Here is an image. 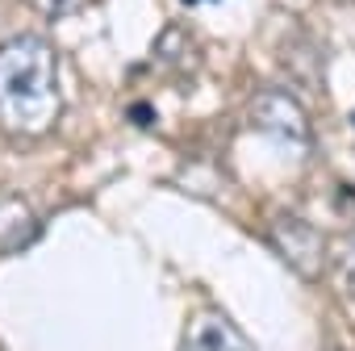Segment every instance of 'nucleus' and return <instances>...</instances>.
Masks as SVG:
<instances>
[{
  "label": "nucleus",
  "instance_id": "6",
  "mask_svg": "<svg viewBox=\"0 0 355 351\" xmlns=\"http://www.w3.org/2000/svg\"><path fill=\"white\" fill-rule=\"evenodd\" d=\"M30 9H38V13H46V17H63V13H71L80 0H26Z\"/></svg>",
  "mask_w": 355,
  "mask_h": 351
},
{
  "label": "nucleus",
  "instance_id": "4",
  "mask_svg": "<svg viewBox=\"0 0 355 351\" xmlns=\"http://www.w3.org/2000/svg\"><path fill=\"white\" fill-rule=\"evenodd\" d=\"M34 234H38V218L30 201L17 193H0V251H21L26 243H34Z\"/></svg>",
  "mask_w": 355,
  "mask_h": 351
},
{
  "label": "nucleus",
  "instance_id": "1",
  "mask_svg": "<svg viewBox=\"0 0 355 351\" xmlns=\"http://www.w3.org/2000/svg\"><path fill=\"white\" fill-rule=\"evenodd\" d=\"M63 117L59 63L46 38L17 34L0 42V130L17 142L46 138Z\"/></svg>",
  "mask_w": 355,
  "mask_h": 351
},
{
  "label": "nucleus",
  "instance_id": "2",
  "mask_svg": "<svg viewBox=\"0 0 355 351\" xmlns=\"http://www.w3.org/2000/svg\"><path fill=\"white\" fill-rule=\"evenodd\" d=\"M251 126L259 134H268L272 142L288 146V151H309V121L305 109L284 92V88H263L251 96Z\"/></svg>",
  "mask_w": 355,
  "mask_h": 351
},
{
  "label": "nucleus",
  "instance_id": "5",
  "mask_svg": "<svg viewBox=\"0 0 355 351\" xmlns=\"http://www.w3.org/2000/svg\"><path fill=\"white\" fill-rule=\"evenodd\" d=\"M338 276H343V284H347V293L355 297V239L338 247Z\"/></svg>",
  "mask_w": 355,
  "mask_h": 351
},
{
  "label": "nucleus",
  "instance_id": "3",
  "mask_svg": "<svg viewBox=\"0 0 355 351\" xmlns=\"http://www.w3.org/2000/svg\"><path fill=\"white\" fill-rule=\"evenodd\" d=\"M272 243H276V251L301 272V276H322V268H326V243H322V234L305 222V218H293V214H284V218H276L272 222Z\"/></svg>",
  "mask_w": 355,
  "mask_h": 351
}]
</instances>
